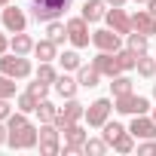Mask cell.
<instances>
[{
	"label": "cell",
	"instance_id": "6da1fadb",
	"mask_svg": "<svg viewBox=\"0 0 156 156\" xmlns=\"http://www.w3.org/2000/svg\"><path fill=\"white\" fill-rule=\"evenodd\" d=\"M6 129H9L6 144H9L12 150H31V147H37L40 129H34V126L28 122V113H22V110H19V113H9Z\"/></svg>",
	"mask_w": 156,
	"mask_h": 156
},
{
	"label": "cell",
	"instance_id": "7a4b0ae2",
	"mask_svg": "<svg viewBox=\"0 0 156 156\" xmlns=\"http://www.w3.org/2000/svg\"><path fill=\"white\" fill-rule=\"evenodd\" d=\"M70 3H73V0H31L34 19H37V22H55Z\"/></svg>",
	"mask_w": 156,
	"mask_h": 156
},
{
	"label": "cell",
	"instance_id": "3957f363",
	"mask_svg": "<svg viewBox=\"0 0 156 156\" xmlns=\"http://www.w3.org/2000/svg\"><path fill=\"white\" fill-rule=\"evenodd\" d=\"M113 110L129 113V116H141V113H147V110H150V101H147L144 95L129 92V95H116V98H113Z\"/></svg>",
	"mask_w": 156,
	"mask_h": 156
},
{
	"label": "cell",
	"instance_id": "277c9868",
	"mask_svg": "<svg viewBox=\"0 0 156 156\" xmlns=\"http://www.w3.org/2000/svg\"><path fill=\"white\" fill-rule=\"evenodd\" d=\"M0 73L12 76V80H22V76L31 73V61L25 55H19V52H12V55L3 52V55H0Z\"/></svg>",
	"mask_w": 156,
	"mask_h": 156
},
{
	"label": "cell",
	"instance_id": "5b68a950",
	"mask_svg": "<svg viewBox=\"0 0 156 156\" xmlns=\"http://www.w3.org/2000/svg\"><path fill=\"white\" fill-rule=\"evenodd\" d=\"M110 110H113V101L110 98H98L86 107V122L92 129H104V122L110 119Z\"/></svg>",
	"mask_w": 156,
	"mask_h": 156
},
{
	"label": "cell",
	"instance_id": "8992f818",
	"mask_svg": "<svg viewBox=\"0 0 156 156\" xmlns=\"http://www.w3.org/2000/svg\"><path fill=\"white\" fill-rule=\"evenodd\" d=\"M37 144H40V153H43V156H55V153H61L58 126H55V122H43V126H40V138H37Z\"/></svg>",
	"mask_w": 156,
	"mask_h": 156
},
{
	"label": "cell",
	"instance_id": "52a82bcc",
	"mask_svg": "<svg viewBox=\"0 0 156 156\" xmlns=\"http://www.w3.org/2000/svg\"><path fill=\"white\" fill-rule=\"evenodd\" d=\"M86 116V107L76 101V98H67V104L58 110V116H55V126L58 129H67V126H73V122H80Z\"/></svg>",
	"mask_w": 156,
	"mask_h": 156
},
{
	"label": "cell",
	"instance_id": "ba28073f",
	"mask_svg": "<svg viewBox=\"0 0 156 156\" xmlns=\"http://www.w3.org/2000/svg\"><path fill=\"white\" fill-rule=\"evenodd\" d=\"M67 40L73 43V49H86L89 46V22L80 16V19H70L67 22Z\"/></svg>",
	"mask_w": 156,
	"mask_h": 156
},
{
	"label": "cell",
	"instance_id": "9c48e42d",
	"mask_svg": "<svg viewBox=\"0 0 156 156\" xmlns=\"http://www.w3.org/2000/svg\"><path fill=\"white\" fill-rule=\"evenodd\" d=\"M61 132H64V147H61L64 156H67V153H83V144H86L89 138H86V132H83L80 126L73 122V126H67V129H61Z\"/></svg>",
	"mask_w": 156,
	"mask_h": 156
},
{
	"label": "cell",
	"instance_id": "30bf717a",
	"mask_svg": "<svg viewBox=\"0 0 156 156\" xmlns=\"http://www.w3.org/2000/svg\"><path fill=\"white\" fill-rule=\"evenodd\" d=\"M3 28H6L9 34L25 31V28H28V16H25V9H22V6H3Z\"/></svg>",
	"mask_w": 156,
	"mask_h": 156
},
{
	"label": "cell",
	"instance_id": "8fae6325",
	"mask_svg": "<svg viewBox=\"0 0 156 156\" xmlns=\"http://www.w3.org/2000/svg\"><path fill=\"white\" fill-rule=\"evenodd\" d=\"M104 22H107V28L110 31H116L119 37L122 34H132L135 28H132V19L122 12V6H113V9H107V16H104Z\"/></svg>",
	"mask_w": 156,
	"mask_h": 156
},
{
	"label": "cell",
	"instance_id": "7c38bea8",
	"mask_svg": "<svg viewBox=\"0 0 156 156\" xmlns=\"http://www.w3.org/2000/svg\"><path fill=\"white\" fill-rule=\"evenodd\" d=\"M92 64L98 67V73H101V76H110V80H113L116 73H122V67H119V58H116V52H98Z\"/></svg>",
	"mask_w": 156,
	"mask_h": 156
},
{
	"label": "cell",
	"instance_id": "4fadbf2b",
	"mask_svg": "<svg viewBox=\"0 0 156 156\" xmlns=\"http://www.w3.org/2000/svg\"><path fill=\"white\" fill-rule=\"evenodd\" d=\"M92 43H95L101 52H119V49H122V46H119V34H116V31H110V28L95 31V34H92Z\"/></svg>",
	"mask_w": 156,
	"mask_h": 156
},
{
	"label": "cell",
	"instance_id": "5bb4252c",
	"mask_svg": "<svg viewBox=\"0 0 156 156\" xmlns=\"http://www.w3.org/2000/svg\"><path fill=\"white\" fill-rule=\"evenodd\" d=\"M129 132H132V138H144V141H150V138H156V119H147V116L141 113V116L132 119Z\"/></svg>",
	"mask_w": 156,
	"mask_h": 156
},
{
	"label": "cell",
	"instance_id": "9a60e30c",
	"mask_svg": "<svg viewBox=\"0 0 156 156\" xmlns=\"http://www.w3.org/2000/svg\"><path fill=\"white\" fill-rule=\"evenodd\" d=\"M132 28L150 37V34H156V16H153L150 9H138V12L132 16Z\"/></svg>",
	"mask_w": 156,
	"mask_h": 156
},
{
	"label": "cell",
	"instance_id": "2e32d148",
	"mask_svg": "<svg viewBox=\"0 0 156 156\" xmlns=\"http://www.w3.org/2000/svg\"><path fill=\"white\" fill-rule=\"evenodd\" d=\"M107 16V0H86L83 3V19L86 22H101Z\"/></svg>",
	"mask_w": 156,
	"mask_h": 156
},
{
	"label": "cell",
	"instance_id": "e0dca14e",
	"mask_svg": "<svg viewBox=\"0 0 156 156\" xmlns=\"http://www.w3.org/2000/svg\"><path fill=\"white\" fill-rule=\"evenodd\" d=\"M76 89H80V83H76V80H70V76H67V70H64L58 80H55V92H58L61 98H76Z\"/></svg>",
	"mask_w": 156,
	"mask_h": 156
},
{
	"label": "cell",
	"instance_id": "ac0fdd59",
	"mask_svg": "<svg viewBox=\"0 0 156 156\" xmlns=\"http://www.w3.org/2000/svg\"><path fill=\"white\" fill-rule=\"evenodd\" d=\"M98 80H101V73H98V67H95V64H89V67H80V70H76V83H80L83 89L98 86Z\"/></svg>",
	"mask_w": 156,
	"mask_h": 156
},
{
	"label": "cell",
	"instance_id": "d6986e66",
	"mask_svg": "<svg viewBox=\"0 0 156 156\" xmlns=\"http://www.w3.org/2000/svg\"><path fill=\"white\" fill-rule=\"evenodd\" d=\"M34 52H37V58H40V61H52V58H58V43L46 37V40L34 43Z\"/></svg>",
	"mask_w": 156,
	"mask_h": 156
},
{
	"label": "cell",
	"instance_id": "ffe728a7",
	"mask_svg": "<svg viewBox=\"0 0 156 156\" xmlns=\"http://www.w3.org/2000/svg\"><path fill=\"white\" fill-rule=\"evenodd\" d=\"M9 49H12V52H19V55H28V52H34V40H31L25 31H19V34L9 40Z\"/></svg>",
	"mask_w": 156,
	"mask_h": 156
},
{
	"label": "cell",
	"instance_id": "44dd1931",
	"mask_svg": "<svg viewBox=\"0 0 156 156\" xmlns=\"http://www.w3.org/2000/svg\"><path fill=\"white\" fill-rule=\"evenodd\" d=\"M34 113L40 116V122H55V116H58V107H55L52 101H46V98H43V101L37 104V110H34Z\"/></svg>",
	"mask_w": 156,
	"mask_h": 156
},
{
	"label": "cell",
	"instance_id": "7402d4cb",
	"mask_svg": "<svg viewBox=\"0 0 156 156\" xmlns=\"http://www.w3.org/2000/svg\"><path fill=\"white\" fill-rule=\"evenodd\" d=\"M110 92H113V98H116V95H129V92H132V80L122 76V73H116L113 80H110Z\"/></svg>",
	"mask_w": 156,
	"mask_h": 156
},
{
	"label": "cell",
	"instance_id": "603a6c76",
	"mask_svg": "<svg viewBox=\"0 0 156 156\" xmlns=\"http://www.w3.org/2000/svg\"><path fill=\"white\" fill-rule=\"evenodd\" d=\"M135 67H138V73L144 76V80L156 76V61H153V58H147V52H144V55H138V64H135Z\"/></svg>",
	"mask_w": 156,
	"mask_h": 156
},
{
	"label": "cell",
	"instance_id": "cb8c5ba5",
	"mask_svg": "<svg viewBox=\"0 0 156 156\" xmlns=\"http://www.w3.org/2000/svg\"><path fill=\"white\" fill-rule=\"evenodd\" d=\"M46 34H49V40L64 43V40H67V25H61V22H46Z\"/></svg>",
	"mask_w": 156,
	"mask_h": 156
},
{
	"label": "cell",
	"instance_id": "d4e9b609",
	"mask_svg": "<svg viewBox=\"0 0 156 156\" xmlns=\"http://www.w3.org/2000/svg\"><path fill=\"white\" fill-rule=\"evenodd\" d=\"M147 40H150L147 34L132 31V34H129V49H132V52H138V55H144V52H147Z\"/></svg>",
	"mask_w": 156,
	"mask_h": 156
},
{
	"label": "cell",
	"instance_id": "484cf974",
	"mask_svg": "<svg viewBox=\"0 0 156 156\" xmlns=\"http://www.w3.org/2000/svg\"><path fill=\"white\" fill-rule=\"evenodd\" d=\"M107 141L104 138H89L86 144H83V153H89V156H101V153H107Z\"/></svg>",
	"mask_w": 156,
	"mask_h": 156
},
{
	"label": "cell",
	"instance_id": "4316f807",
	"mask_svg": "<svg viewBox=\"0 0 156 156\" xmlns=\"http://www.w3.org/2000/svg\"><path fill=\"white\" fill-rule=\"evenodd\" d=\"M58 61H61V67H64V70H80V67H83L80 52H73V49H70V52H61V55H58Z\"/></svg>",
	"mask_w": 156,
	"mask_h": 156
},
{
	"label": "cell",
	"instance_id": "83f0119b",
	"mask_svg": "<svg viewBox=\"0 0 156 156\" xmlns=\"http://www.w3.org/2000/svg\"><path fill=\"white\" fill-rule=\"evenodd\" d=\"M110 147H113V150H116V153H132V147H135V144H132V132H129V129H126V132H122V135H116V138H113V144H110Z\"/></svg>",
	"mask_w": 156,
	"mask_h": 156
},
{
	"label": "cell",
	"instance_id": "f1b7e54d",
	"mask_svg": "<svg viewBox=\"0 0 156 156\" xmlns=\"http://www.w3.org/2000/svg\"><path fill=\"white\" fill-rule=\"evenodd\" d=\"M116 58H119V67H122V70H132V67L138 64V52H132V49H119Z\"/></svg>",
	"mask_w": 156,
	"mask_h": 156
},
{
	"label": "cell",
	"instance_id": "f546056e",
	"mask_svg": "<svg viewBox=\"0 0 156 156\" xmlns=\"http://www.w3.org/2000/svg\"><path fill=\"white\" fill-rule=\"evenodd\" d=\"M16 104H19V110H22V113H34V110H37V104H40V98H34L31 92H25V95H19V101H16Z\"/></svg>",
	"mask_w": 156,
	"mask_h": 156
},
{
	"label": "cell",
	"instance_id": "4dcf8cb0",
	"mask_svg": "<svg viewBox=\"0 0 156 156\" xmlns=\"http://www.w3.org/2000/svg\"><path fill=\"white\" fill-rule=\"evenodd\" d=\"M37 80H43V83H55V80H58V73H55V67H52L49 61H40V70H37Z\"/></svg>",
	"mask_w": 156,
	"mask_h": 156
},
{
	"label": "cell",
	"instance_id": "1f68e13d",
	"mask_svg": "<svg viewBox=\"0 0 156 156\" xmlns=\"http://www.w3.org/2000/svg\"><path fill=\"white\" fill-rule=\"evenodd\" d=\"M12 95H16V80L0 73V98H12Z\"/></svg>",
	"mask_w": 156,
	"mask_h": 156
},
{
	"label": "cell",
	"instance_id": "d6a6232c",
	"mask_svg": "<svg viewBox=\"0 0 156 156\" xmlns=\"http://www.w3.org/2000/svg\"><path fill=\"white\" fill-rule=\"evenodd\" d=\"M28 92L34 95V98H46V92H49V83H43V80H34V83H28Z\"/></svg>",
	"mask_w": 156,
	"mask_h": 156
},
{
	"label": "cell",
	"instance_id": "836d02e7",
	"mask_svg": "<svg viewBox=\"0 0 156 156\" xmlns=\"http://www.w3.org/2000/svg\"><path fill=\"white\" fill-rule=\"evenodd\" d=\"M153 153H156V141H153V138H150L147 144L138 147V156H153Z\"/></svg>",
	"mask_w": 156,
	"mask_h": 156
},
{
	"label": "cell",
	"instance_id": "e575fe53",
	"mask_svg": "<svg viewBox=\"0 0 156 156\" xmlns=\"http://www.w3.org/2000/svg\"><path fill=\"white\" fill-rule=\"evenodd\" d=\"M9 98H0V119H9Z\"/></svg>",
	"mask_w": 156,
	"mask_h": 156
},
{
	"label": "cell",
	"instance_id": "d590c367",
	"mask_svg": "<svg viewBox=\"0 0 156 156\" xmlns=\"http://www.w3.org/2000/svg\"><path fill=\"white\" fill-rule=\"evenodd\" d=\"M6 138H9V129L3 126V119H0V144H6Z\"/></svg>",
	"mask_w": 156,
	"mask_h": 156
},
{
	"label": "cell",
	"instance_id": "8d00e7d4",
	"mask_svg": "<svg viewBox=\"0 0 156 156\" xmlns=\"http://www.w3.org/2000/svg\"><path fill=\"white\" fill-rule=\"evenodd\" d=\"M6 49H9V40H6V37H3V31H0V55H3V52H6Z\"/></svg>",
	"mask_w": 156,
	"mask_h": 156
},
{
	"label": "cell",
	"instance_id": "74e56055",
	"mask_svg": "<svg viewBox=\"0 0 156 156\" xmlns=\"http://www.w3.org/2000/svg\"><path fill=\"white\" fill-rule=\"evenodd\" d=\"M147 6H150V12L156 16V0H147Z\"/></svg>",
	"mask_w": 156,
	"mask_h": 156
},
{
	"label": "cell",
	"instance_id": "f35d334b",
	"mask_svg": "<svg viewBox=\"0 0 156 156\" xmlns=\"http://www.w3.org/2000/svg\"><path fill=\"white\" fill-rule=\"evenodd\" d=\"M107 3H110V6H122V3H126V0H107Z\"/></svg>",
	"mask_w": 156,
	"mask_h": 156
},
{
	"label": "cell",
	"instance_id": "ab89813d",
	"mask_svg": "<svg viewBox=\"0 0 156 156\" xmlns=\"http://www.w3.org/2000/svg\"><path fill=\"white\" fill-rule=\"evenodd\" d=\"M3 6H9V0H0V9H3Z\"/></svg>",
	"mask_w": 156,
	"mask_h": 156
},
{
	"label": "cell",
	"instance_id": "60d3db41",
	"mask_svg": "<svg viewBox=\"0 0 156 156\" xmlns=\"http://www.w3.org/2000/svg\"><path fill=\"white\" fill-rule=\"evenodd\" d=\"M153 98H156V83H153Z\"/></svg>",
	"mask_w": 156,
	"mask_h": 156
},
{
	"label": "cell",
	"instance_id": "b9f144b4",
	"mask_svg": "<svg viewBox=\"0 0 156 156\" xmlns=\"http://www.w3.org/2000/svg\"><path fill=\"white\" fill-rule=\"evenodd\" d=\"M138 3H147V0H138Z\"/></svg>",
	"mask_w": 156,
	"mask_h": 156
},
{
	"label": "cell",
	"instance_id": "7bdbcfd3",
	"mask_svg": "<svg viewBox=\"0 0 156 156\" xmlns=\"http://www.w3.org/2000/svg\"><path fill=\"white\" fill-rule=\"evenodd\" d=\"M153 119H156V113H153Z\"/></svg>",
	"mask_w": 156,
	"mask_h": 156
}]
</instances>
